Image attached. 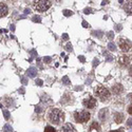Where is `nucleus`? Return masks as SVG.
<instances>
[{
  "label": "nucleus",
  "instance_id": "1",
  "mask_svg": "<svg viewBox=\"0 0 132 132\" xmlns=\"http://www.w3.org/2000/svg\"><path fill=\"white\" fill-rule=\"evenodd\" d=\"M48 119L54 125H59L65 119V113L57 108H54V109H51L48 112Z\"/></svg>",
  "mask_w": 132,
  "mask_h": 132
},
{
  "label": "nucleus",
  "instance_id": "2",
  "mask_svg": "<svg viewBox=\"0 0 132 132\" xmlns=\"http://www.w3.org/2000/svg\"><path fill=\"white\" fill-rule=\"evenodd\" d=\"M51 6V2L49 0H35L33 3V7L35 11L37 12H46L48 9H50Z\"/></svg>",
  "mask_w": 132,
  "mask_h": 132
},
{
  "label": "nucleus",
  "instance_id": "3",
  "mask_svg": "<svg viewBox=\"0 0 132 132\" xmlns=\"http://www.w3.org/2000/svg\"><path fill=\"white\" fill-rule=\"evenodd\" d=\"M94 93L99 99H102V101H107V99H109L111 96L110 91L108 90L106 87H103V86L97 87L96 89L94 90Z\"/></svg>",
  "mask_w": 132,
  "mask_h": 132
},
{
  "label": "nucleus",
  "instance_id": "4",
  "mask_svg": "<svg viewBox=\"0 0 132 132\" xmlns=\"http://www.w3.org/2000/svg\"><path fill=\"white\" fill-rule=\"evenodd\" d=\"M90 113L88 111L85 110H80V111H76L74 113V119L76 123L79 124H82V123H86L90 119Z\"/></svg>",
  "mask_w": 132,
  "mask_h": 132
},
{
  "label": "nucleus",
  "instance_id": "5",
  "mask_svg": "<svg viewBox=\"0 0 132 132\" xmlns=\"http://www.w3.org/2000/svg\"><path fill=\"white\" fill-rule=\"evenodd\" d=\"M118 46L121 48V50L123 52H128L131 49V42L126 38H119L118 39Z\"/></svg>",
  "mask_w": 132,
  "mask_h": 132
},
{
  "label": "nucleus",
  "instance_id": "6",
  "mask_svg": "<svg viewBox=\"0 0 132 132\" xmlns=\"http://www.w3.org/2000/svg\"><path fill=\"white\" fill-rule=\"evenodd\" d=\"M82 104H83V106L88 108V109H93V108H95V106H96V99L92 96H89L86 99H83Z\"/></svg>",
  "mask_w": 132,
  "mask_h": 132
},
{
  "label": "nucleus",
  "instance_id": "7",
  "mask_svg": "<svg viewBox=\"0 0 132 132\" xmlns=\"http://www.w3.org/2000/svg\"><path fill=\"white\" fill-rule=\"evenodd\" d=\"M123 9L128 15H132V0H127V1L124 3Z\"/></svg>",
  "mask_w": 132,
  "mask_h": 132
},
{
  "label": "nucleus",
  "instance_id": "8",
  "mask_svg": "<svg viewBox=\"0 0 132 132\" xmlns=\"http://www.w3.org/2000/svg\"><path fill=\"white\" fill-rule=\"evenodd\" d=\"M118 62H119V65H121V66L127 67V66H129V63H130V58L128 57V56H126V55H123V56L119 57Z\"/></svg>",
  "mask_w": 132,
  "mask_h": 132
},
{
  "label": "nucleus",
  "instance_id": "9",
  "mask_svg": "<svg viewBox=\"0 0 132 132\" xmlns=\"http://www.w3.org/2000/svg\"><path fill=\"white\" fill-rule=\"evenodd\" d=\"M61 132H74V127L70 123H67L61 127Z\"/></svg>",
  "mask_w": 132,
  "mask_h": 132
},
{
  "label": "nucleus",
  "instance_id": "10",
  "mask_svg": "<svg viewBox=\"0 0 132 132\" xmlns=\"http://www.w3.org/2000/svg\"><path fill=\"white\" fill-rule=\"evenodd\" d=\"M124 90V88L122 85H119V83H116V85H114L113 87H112V92H113L114 94H119L122 93Z\"/></svg>",
  "mask_w": 132,
  "mask_h": 132
},
{
  "label": "nucleus",
  "instance_id": "11",
  "mask_svg": "<svg viewBox=\"0 0 132 132\" xmlns=\"http://www.w3.org/2000/svg\"><path fill=\"white\" fill-rule=\"evenodd\" d=\"M114 121H115V123L116 124H121V123H123V121H124V114L123 113H115L114 114Z\"/></svg>",
  "mask_w": 132,
  "mask_h": 132
},
{
  "label": "nucleus",
  "instance_id": "12",
  "mask_svg": "<svg viewBox=\"0 0 132 132\" xmlns=\"http://www.w3.org/2000/svg\"><path fill=\"white\" fill-rule=\"evenodd\" d=\"M0 9H1V12H0V16L1 17H4L7 14V6L4 4V3H1L0 4Z\"/></svg>",
  "mask_w": 132,
  "mask_h": 132
},
{
  "label": "nucleus",
  "instance_id": "13",
  "mask_svg": "<svg viewBox=\"0 0 132 132\" xmlns=\"http://www.w3.org/2000/svg\"><path fill=\"white\" fill-rule=\"evenodd\" d=\"M107 113H108V110L107 109H103L99 112V118L102 119V121H105L107 118Z\"/></svg>",
  "mask_w": 132,
  "mask_h": 132
},
{
  "label": "nucleus",
  "instance_id": "14",
  "mask_svg": "<svg viewBox=\"0 0 132 132\" xmlns=\"http://www.w3.org/2000/svg\"><path fill=\"white\" fill-rule=\"evenodd\" d=\"M26 74L29 75V76H31V77H34V76H36V74H37V71H36L34 68H30V69L27 70Z\"/></svg>",
  "mask_w": 132,
  "mask_h": 132
},
{
  "label": "nucleus",
  "instance_id": "15",
  "mask_svg": "<svg viewBox=\"0 0 132 132\" xmlns=\"http://www.w3.org/2000/svg\"><path fill=\"white\" fill-rule=\"evenodd\" d=\"M45 132H56L55 128L54 127H51V126H47L45 128Z\"/></svg>",
  "mask_w": 132,
  "mask_h": 132
},
{
  "label": "nucleus",
  "instance_id": "16",
  "mask_svg": "<svg viewBox=\"0 0 132 132\" xmlns=\"http://www.w3.org/2000/svg\"><path fill=\"white\" fill-rule=\"evenodd\" d=\"M91 129H96L97 131H101V128H99V125L97 123H93L91 125Z\"/></svg>",
  "mask_w": 132,
  "mask_h": 132
},
{
  "label": "nucleus",
  "instance_id": "17",
  "mask_svg": "<svg viewBox=\"0 0 132 132\" xmlns=\"http://www.w3.org/2000/svg\"><path fill=\"white\" fill-rule=\"evenodd\" d=\"M3 131L4 132H12L13 129H12V127L10 125H5L4 127H3Z\"/></svg>",
  "mask_w": 132,
  "mask_h": 132
},
{
  "label": "nucleus",
  "instance_id": "18",
  "mask_svg": "<svg viewBox=\"0 0 132 132\" xmlns=\"http://www.w3.org/2000/svg\"><path fill=\"white\" fill-rule=\"evenodd\" d=\"M108 49H109L110 51H115V46H114V43L113 42H109V45H108Z\"/></svg>",
  "mask_w": 132,
  "mask_h": 132
},
{
  "label": "nucleus",
  "instance_id": "19",
  "mask_svg": "<svg viewBox=\"0 0 132 132\" xmlns=\"http://www.w3.org/2000/svg\"><path fill=\"white\" fill-rule=\"evenodd\" d=\"M63 15L67 16V17H69V16H72V15H73V12H72V11H69V10H65V11H63Z\"/></svg>",
  "mask_w": 132,
  "mask_h": 132
},
{
  "label": "nucleus",
  "instance_id": "20",
  "mask_svg": "<svg viewBox=\"0 0 132 132\" xmlns=\"http://www.w3.org/2000/svg\"><path fill=\"white\" fill-rule=\"evenodd\" d=\"M2 113H3V115H4V118L5 119H9L10 118V112L7 111V110H2Z\"/></svg>",
  "mask_w": 132,
  "mask_h": 132
},
{
  "label": "nucleus",
  "instance_id": "21",
  "mask_svg": "<svg viewBox=\"0 0 132 132\" xmlns=\"http://www.w3.org/2000/svg\"><path fill=\"white\" fill-rule=\"evenodd\" d=\"M62 82L65 83V85H70V80H69V78H68V76H63Z\"/></svg>",
  "mask_w": 132,
  "mask_h": 132
},
{
  "label": "nucleus",
  "instance_id": "22",
  "mask_svg": "<svg viewBox=\"0 0 132 132\" xmlns=\"http://www.w3.org/2000/svg\"><path fill=\"white\" fill-rule=\"evenodd\" d=\"M33 21L34 22H40L41 19H40V17H39V16H34V17H33Z\"/></svg>",
  "mask_w": 132,
  "mask_h": 132
},
{
  "label": "nucleus",
  "instance_id": "23",
  "mask_svg": "<svg viewBox=\"0 0 132 132\" xmlns=\"http://www.w3.org/2000/svg\"><path fill=\"white\" fill-rule=\"evenodd\" d=\"M127 111H128V113H129V114H132V105L127 107Z\"/></svg>",
  "mask_w": 132,
  "mask_h": 132
},
{
  "label": "nucleus",
  "instance_id": "24",
  "mask_svg": "<svg viewBox=\"0 0 132 132\" xmlns=\"http://www.w3.org/2000/svg\"><path fill=\"white\" fill-rule=\"evenodd\" d=\"M43 61H45V62H48V63L51 62V57H45V58H43Z\"/></svg>",
  "mask_w": 132,
  "mask_h": 132
},
{
  "label": "nucleus",
  "instance_id": "25",
  "mask_svg": "<svg viewBox=\"0 0 132 132\" xmlns=\"http://www.w3.org/2000/svg\"><path fill=\"white\" fill-rule=\"evenodd\" d=\"M36 83H37L38 86H42V80L41 79H36Z\"/></svg>",
  "mask_w": 132,
  "mask_h": 132
},
{
  "label": "nucleus",
  "instance_id": "26",
  "mask_svg": "<svg viewBox=\"0 0 132 132\" xmlns=\"http://www.w3.org/2000/svg\"><path fill=\"white\" fill-rule=\"evenodd\" d=\"M82 26L83 27H89V23L86 22V21H82Z\"/></svg>",
  "mask_w": 132,
  "mask_h": 132
},
{
  "label": "nucleus",
  "instance_id": "27",
  "mask_svg": "<svg viewBox=\"0 0 132 132\" xmlns=\"http://www.w3.org/2000/svg\"><path fill=\"white\" fill-rule=\"evenodd\" d=\"M127 125L128 126H132V118H129V119H128V122H127Z\"/></svg>",
  "mask_w": 132,
  "mask_h": 132
},
{
  "label": "nucleus",
  "instance_id": "28",
  "mask_svg": "<svg viewBox=\"0 0 132 132\" xmlns=\"http://www.w3.org/2000/svg\"><path fill=\"white\" fill-rule=\"evenodd\" d=\"M62 39H65V40H68V39H69V36H68V34H63V35H62Z\"/></svg>",
  "mask_w": 132,
  "mask_h": 132
},
{
  "label": "nucleus",
  "instance_id": "29",
  "mask_svg": "<svg viewBox=\"0 0 132 132\" xmlns=\"http://www.w3.org/2000/svg\"><path fill=\"white\" fill-rule=\"evenodd\" d=\"M79 60H80L81 62H85V57H83V56H79Z\"/></svg>",
  "mask_w": 132,
  "mask_h": 132
},
{
  "label": "nucleus",
  "instance_id": "30",
  "mask_svg": "<svg viewBox=\"0 0 132 132\" xmlns=\"http://www.w3.org/2000/svg\"><path fill=\"white\" fill-rule=\"evenodd\" d=\"M108 37H109V38H113V33H111V32H110V33H108Z\"/></svg>",
  "mask_w": 132,
  "mask_h": 132
},
{
  "label": "nucleus",
  "instance_id": "31",
  "mask_svg": "<svg viewBox=\"0 0 132 132\" xmlns=\"http://www.w3.org/2000/svg\"><path fill=\"white\" fill-rule=\"evenodd\" d=\"M67 49H68V50H72V46L70 45V43H68V46H67Z\"/></svg>",
  "mask_w": 132,
  "mask_h": 132
},
{
  "label": "nucleus",
  "instance_id": "32",
  "mask_svg": "<svg viewBox=\"0 0 132 132\" xmlns=\"http://www.w3.org/2000/svg\"><path fill=\"white\" fill-rule=\"evenodd\" d=\"M128 98H129V99H130V101L132 102V93H130L129 95H128Z\"/></svg>",
  "mask_w": 132,
  "mask_h": 132
},
{
  "label": "nucleus",
  "instance_id": "33",
  "mask_svg": "<svg viewBox=\"0 0 132 132\" xmlns=\"http://www.w3.org/2000/svg\"><path fill=\"white\" fill-rule=\"evenodd\" d=\"M89 13H91L90 10H85V14H89Z\"/></svg>",
  "mask_w": 132,
  "mask_h": 132
},
{
  "label": "nucleus",
  "instance_id": "34",
  "mask_svg": "<svg viewBox=\"0 0 132 132\" xmlns=\"http://www.w3.org/2000/svg\"><path fill=\"white\" fill-rule=\"evenodd\" d=\"M110 132H124L123 130H114V131H110Z\"/></svg>",
  "mask_w": 132,
  "mask_h": 132
},
{
  "label": "nucleus",
  "instance_id": "35",
  "mask_svg": "<svg viewBox=\"0 0 132 132\" xmlns=\"http://www.w3.org/2000/svg\"><path fill=\"white\" fill-rule=\"evenodd\" d=\"M129 74L132 76V68H130V70H129Z\"/></svg>",
  "mask_w": 132,
  "mask_h": 132
},
{
  "label": "nucleus",
  "instance_id": "36",
  "mask_svg": "<svg viewBox=\"0 0 132 132\" xmlns=\"http://www.w3.org/2000/svg\"><path fill=\"white\" fill-rule=\"evenodd\" d=\"M10 1H12V2H15V1H16V0H10Z\"/></svg>",
  "mask_w": 132,
  "mask_h": 132
}]
</instances>
